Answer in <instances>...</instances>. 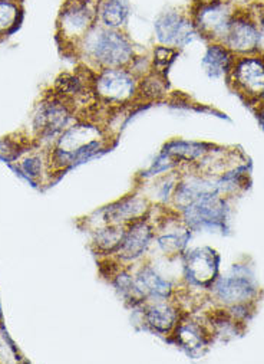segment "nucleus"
<instances>
[{
	"instance_id": "16",
	"label": "nucleus",
	"mask_w": 264,
	"mask_h": 364,
	"mask_svg": "<svg viewBox=\"0 0 264 364\" xmlns=\"http://www.w3.org/2000/svg\"><path fill=\"white\" fill-rule=\"evenodd\" d=\"M104 225H129L136 220L150 218L151 205L144 196L128 195L97 212ZM99 228V226H98Z\"/></svg>"
},
{
	"instance_id": "23",
	"label": "nucleus",
	"mask_w": 264,
	"mask_h": 364,
	"mask_svg": "<svg viewBox=\"0 0 264 364\" xmlns=\"http://www.w3.org/2000/svg\"><path fill=\"white\" fill-rule=\"evenodd\" d=\"M23 21L21 0H0V39L15 33Z\"/></svg>"
},
{
	"instance_id": "24",
	"label": "nucleus",
	"mask_w": 264,
	"mask_h": 364,
	"mask_svg": "<svg viewBox=\"0 0 264 364\" xmlns=\"http://www.w3.org/2000/svg\"><path fill=\"white\" fill-rule=\"evenodd\" d=\"M167 77L155 73H148L140 80V102H154L167 97Z\"/></svg>"
},
{
	"instance_id": "18",
	"label": "nucleus",
	"mask_w": 264,
	"mask_h": 364,
	"mask_svg": "<svg viewBox=\"0 0 264 364\" xmlns=\"http://www.w3.org/2000/svg\"><path fill=\"white\" fill-rule=\"evenodd\" d=\"M134 284L141 304L150 301L171 299L175 294L174 285L164 279L150 264H144L134 274Z\"/></svg>"
},
{
	"instance_id": "8",
	"label": "nucleus",
	"mask_w": 264,
	"mask_h": 364,
	"mask_svg": "<svg viewBox=\"0 0 264 364\" xmlns=\"http://www.w3.org/2000/svg\"><path fill=\"white\" fill-rule=\"evenodd\" d=\"M226 81L247 104L260 102L264 94V52L236 56Z\"/></svg>"
},
{
	"instance_id": "4",
	"label": "nucleus",
	"mask_w": 264,
	"mask_h": 364,
	"mask_svg": "<svg viewBox=\"0 0 264 364\" xmlns=\"http://www.w3.org/2000/svg\"><path fill=\"white\" fill-rule=\"evenodd\" d=\"M99 0H63L56 18V38L75 53L79 42L98 23Z\"/></svg>"
},
{
	"instance_id": "28",
	"label": "nucleus",
	"mask_w": 264,
	"mask_h": 364,
	"mask_svg": "<svg viewBox=\"0 0 264 364\" xmlns=\"http://www.w3.org/2000/svg\"><path fill=\"white\" fill-rule=\"evenodd\" d=\"M253 112H254L258 127L264 133V101H260L255 105H253Z\"/></svg>"
},
{
	"instance_id": "22",
	"label": "nucleus",
	"mask_w": 264,
	"mask_h": 364,
	"mask_svg": "<svg viewBox=\"0 0 264 364\" xmlns=\"http://www.w3.org/2000/svg\"><path fill=\"white\" fill-rule=\"evenodd\" d=\"M125 229V225H104L97 228L92 237L94 251L104 257H112L121 245Z\"/></svg>"
},
{
	"instance_id": "15",
	"label": "nucleus",
	"mask_w": 264,
	"mask_h": 364,
	"mask_svg": "<svg viewBox=\"0 0 264 364\" xmlns=\"http://www.w3.org/2000/svg\"><path fill=\"white\" fill-rule=\"evenodd\" d=\"M191 229L182 220L178 210H170V215L158 222L155 229L157 245L164 255L170 258L181 257L191 239Z\"/></svg>"
},
{
	"instance_id": "1",
	"label": "nucleus",
	"mask_w": 264,
	"mask_h": 364,
	"mask_svg": "<svg viewBox=\"0 0 264 364\" xmlns=\"http://www.w3.org/2000/svg\"><path fill=\"white\" fill-rule=\"evenodd\" d=\"M111 137L102 124L88 118H78L52 144L48 164L53 171L77 167L111 147Z\"/></svg>"
},
{
	"instance_id": "17",
	"label": "nucleus",
	"mask_w": 264,
	"mask_h": 364,
	"mask_svg": "<svg viewBox=\"0 0 264 364\" xmlns=\"http://www.w3.org/2000/svg\"><path fill=\"white\" fill-rule=\"evenodd\" d=\"M141 307L144 326L153 333L164 336H171L185 314L172 299L150 301Z\"/></svg>"
},
{
	"instance_id": "13",
	"label": "nucleus",
	"mask_w": 264,
	"mask_h": 364,
	"mask_svg": "<svg viewBox=\"0 0 264 364\" xmlns=\"http://www.w3.org/2000/svg\"><path fill=\"white\" fill-rule=\"evenodd\" d=\"M170 337L192 358L204 355L216 340L207 321L195 320L188 313L182 316Z\"/></svg>"
},
{
	"instance_id": "19",
	"label": "nucleus",
	"mask_w": 264,
	"mask_h": 364,
	"mask_svg": "<svg viewBox=\"0 0 264 364\" xmlns=\"http://www.w3.org/2000/svg\"><path fill=\"white\" fill-rule=\"evenodd\" d=\"M236 55L223 42H207L202 56V67L210 80H227Z\"/></svg>"
},
{
	"instance_id": "7",
	"label": "nucleus",
	"mask_w": 264,
	"mask_h": 364,
	"mask_svg": "<svg viewBox=\"0 0 264 364\" xmlns=\"http://www.w3.org/2000/svg\"><path fill=\"white\" fill-rule=\"evenodd\" d=\"M182 220L191 230H207V232H229V198L211 193L197 199L181 212Z\"/></svg>"
},
{
	"instance_id": "21",
	"label": "nucleus",
	"mask_w": 264,
	"mask_h": 364,
	"mask_svg": "<svg viewBox=\"0 0 264 364\" xmlns=\"http://www.w3.org/2000/svg\"><path fill=\"white\" fill-rule=\"evenodd\" d=\"M131 12V0H99L98 23L109 29L125 31Z\"/></svg>"
},
{
	"instance_id": "11",
	"label": "nucleus",
	"mask_w": 264,
	"mask_h": 364,
	"mask_svg": "<svg viewBox=\"0 0 264 364\" xmlns=\"http://www.w3.org/2000/svg\"><path fill=\"white\" fill-rule=\"evenodd\" d=\"M184 281L188 288L210 291L220 277V254L210 247L187 250L182 255Z\"/></svg>"
},
{
	"instance_id": "30",
	"label": "nucleus",
	"mask_w": 264,
	"mask_h": 364,
	"mask_svg": "<svg viewBox=\"0 0 264 364\" xmlns=\"http://www.w3.org/2000/svg\"><path fill=\"white\" fill-rule=\"evenodd\" d=\"M211 2H214V0H191V5H206Z\"/></svg>"
},
{
	"instance_id": "6",
	"label": "nucleus",
	"mask_w": 264,
	"mask_h": 364,
	"mask_svg": "<svg viewBox=\"0 0 264 364\" xmlns=\"http://www.w3.org/2000/svg\"><path fill=\"white\" fill-rule=\"evenodd\" d=\"M260 285L254 271L247 264H234L229 275H220L210 288V296L220 307L243 302H257Z\"/></svg>"
},
{
	"instance_id": "27",
	"label": "nucleus",
	"mask_w": 264,
	"mask_h": 364,
	"mask_svg": "<svg viewBox=\"0 0 264 364\" xmlns=\"http://www.w3.org/2000/svg\"><path fill=\"white\" fill-rule=\"evenodd\" d=\"M25 149L26 146L23 144V141L13 139V136L0 137V161L8 164L16 161L25 151Z\"/></svg>"
},
{
	"instance_id": "26",
	"label": "nucleus",
	"mask_w": 264,
	"mask_h": 364,
	"mask_svg": "<svg viewBox=\"0 0 264 364\" xmlns=\"http://www.w3.org/2000/svg\"><path fill=\"white\" fill-rule=\"evenodd\" d=\"M180 166L181 164L174 157H171L170 154H167L165 151L161 150V153L153 161L150 168H147L145 171L141 173V177L143 178H151V177H157L160 174H167V173H171V171L180 168Z\"/></svg>"
},
{
	"instance_id": "5",
	"label": "nucleus",
	"mask_w": 264,
	"mask_h": 364,
	"mask_svg": "<svg viewBox=\"0 0 264 364\" xmlns=\"http://www.w3.org/2000/svg\"><path fill=\"white\" fill-rule=\"evenodd\" d=\"M75 108L56 92L46 95L35 108L32 129L40 143L53 144L57 137L79 118Z\"/></svg>"
},
{
	"instance_id": "3",
	"label": "nucleus",
	"mask_w": 264,
	"mask_h": 364,
	"mask_svg": "<svg viewBox=\"0 0 264 364\" xmlns=\"http://www.w3.org/2000/svg\"><path fill=\"white\" fill-rule=\"evenodd\" d=\"M140 77L129 68H104L92 73V94L97 104L115 111L140 102Z\"/></svg>"
},
{
	"instance_id": "25",
	"label": "nucleus",
	"mask_w": 264,
	"mask_h": 364,
	"mask_svg": "<svg viewBox=\"0 0 264 364\" xmlns=\"http://www.w3.org/2000/svg\"><path fill=\"white\" fill-rule=\"evenodd\" d=\"M178 55H180V50L175 48L164 46V45L154 46L153 56H151V71L163 77H167L171 65L174 64V60L178 58Z\"/></svg>"
},
{
	"instance_id": "12",
	"label": "nucleus",
	"mask_w": 264,
	"mask_h": 364,
	"mask_svg": "<svg viewBox=\"0 0 264 364\" xmlns=\"http://www.w3.org/2000/svg\"><path fill=\"white\" fill-rule=\"evenodd\" d=\"M264 35L258 28V23L248 8H237L223 43L236 55H253L261 53Z\"/></svg>"
},
{
	"instance_id": "9",
	"label": "nucleus",
	"mask_w": 264,
	"mask_h": 364,
	"mask_svg": "<svg viewBox=\"0 0 264 364\" xmlns=\"http://www.w3.org/2000/svg\"><path fill=\"white\" fill-rule=\"evenodd\" d=\"M154 38L158 45L184 49L200 38L189 12L170 8L157 15L153 23Z\"/></svg>"
},
{
	"instance_id": "2",
	"label": "nucleus",
	"mask_w": 264,
	"mask_h": 364,
	"mask_svg": "<svg viewBox=\"0 0 264 364\" xmlns=\"http://www.w3.org/2000/svg\"><path fill=\"white\" fill-rule=\"evenodd\" d=\"M138 52L129 35L122 29H109L97 23L75 50L85 67L92 71L104 68H129Z\"/></svg>"
},
{
	"instance_id": "20",
	"label": "nucleus",
	"mask_w": 264,
	"mask_h": 364,
	"mask_svg": "<svg viewBox=\"0 0 264 364\" xmlns=\"http://www.w3.org/2000/svg\"><path fill=\"white\" fill-rule=\"evenodd\" d=\"M216 146L204 141L189 140H170L163 147V151L174 157L181 166H197Z\"/></svg>"
},
{
	"instance_id": "31",
	"label": "nucleus",
	"mask_w": 264,
	"mask_h": 364,
	"mask_svg": "<svg viewBox=\"0 0 264 364\" xmlns=\"http://www.w3.org/2000/svg\"><path fill=\"white\" fill-rule=\"evenodd\" d=\"M261 101H264V94H263V98H261Z\"/></svg>"
},
{
	"instance_id": "29",
	"label": "nucleus",
	"mask_w": 264,
	"mask_h": 364,
	"mask_svg": "<svg viewBox=\"0 0 264 364\" xmlns=\"http://www.w3.org/2000/svg\"><path fill=\"white\" fill-rule=\"evenodd\" d=\"M230 2H233L237 8H246V6H248L250 4H253L254 0H230Z\"/></svg>"
},
{
	"instance_id": "14",
	"label": "nucleus",
	"mask_w": 264,
	"mask_h": 364,
	"mask_svg": "<svg viewBox=\"0 0 264 364\" xmlns=\"http://www.w3.org/2000/svg\"><path fill=\"white\" fill-rule=\"evenodd\" d=\"M154 239L155 226L150 222L148 218L132 222L126 225L121 245L115 251L112 258H115L121 264L136 262L147 254Z\"/></svg>"
},
{
	"instance_id": "10",
	"label": "nucleus",
	"mask_w": 264,
	"mask_h": 364,
	"mask_svg": "<svg viewBox=\"0 0 264 364\" xmlns=\"http://www.w3.org/2000/svg\"><path fill=\"white\" fill-rule=\"evenodd\" d=\"M237 6L230 0H214L206 5H191L189 15L206 42H223Z\"/></svg>"
}]
</instances>
